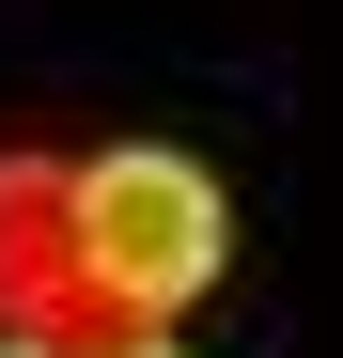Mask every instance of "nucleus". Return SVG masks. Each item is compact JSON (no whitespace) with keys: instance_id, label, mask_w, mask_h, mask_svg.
<instances>
[{"instance_id":"f257e3e1","label":"nucleus","mask_w":343,"mask_h":358,"mask_svg":"<svg viewBox=\"0 0 343 358\" xmlns=\"http://www.w3.org/2000/svg\"><path fill=\"white\" fill-rule=\"evenodd\" d=\"M78 265L125 296V312H188V296H218V265H234V203H218L203 156L172 141H109L78 156Z\"/></svg>"},{"instance_id":"7ed1b4c3","label":"nucleus","mask_w":343,"mask_h":358,"mask_svg":"<svg viewBox=\"0 0 343 358\" xmlns=\"http://www.w3.org/2000/svg\"><path fill=\"white\" fill-rule=\"evenodd\" d=\"M0 358H47V343H0ZM141 358H172V327H156V343H141Z\"/></svg>"},{"instance_id":"f03ea898","label":"nucleus","mask_w":343,"mask_h":358,"mask_svg":"<svg viewBox=\"0 0 343 358\" xmlns=\"http://www.w3.org/2000/svg\"><path fill=\"white\" fill-rule=\"evenodd\" d=\"M0 343H47V358H141L156 343V312H125L78 265V171L63 156H0Z\"/></svg>"}]
</instances>
